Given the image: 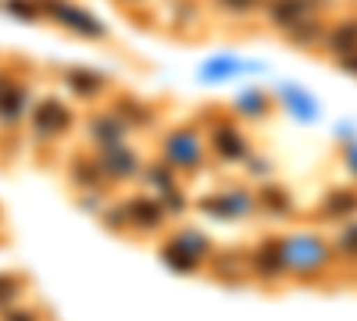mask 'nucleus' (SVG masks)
<instances>
[{"instance_id": "nucleus-6", "label": "nucleus", "mask_w": 357, "mask_h": 321, "mask_svg": "<svg viewBox=\"0 0 357 321\" xmlns=\"http://www.w3.org/2000/svg\"><path fill=\"white\" fill-rule=\"evenodd\" d=\"M329 47H333L336 54H350V50H357V22L340 25L336 33L329 36Z\"/></svg>"}, {"instance_id": "nucleus-12", "label": "nucleus", "mask_w": 357, "mask_h": 321, "mask_svg": "<svg viewBox=\"0 0 357 321\" xmlns=\"http://www.w3.org/2000/svg\"><path fill=\"white\" fill-rule=\"evenodd\" d=\"M168 260H172V265H178V268H193V260L190 257H178L175 246H168Z\"/></svg>"}, {"instance_id": "nucleus-17", "label": "nucleus", "mask_w": 357, "mask_h": 321, "mask_svg": "<svg viewBox=\"0 0 357 321\" xmlns=\"http://www.w3.org/2000/svg\"><path fill=\"white\" fill-rule=\"evenodd\" d=\"M8 321H33V318H29V314H11Z\"/></svg>"}, {"instance_id": "nucleus-10", "label": "nucleus", "mask_w": 357, "mask_h": 321, "mask_svg": "<svg viewBox=\"0 0 357 321\" xmlns=\"http://www.w3.org/2000/svg\"><path fill=\"white\" fill-rule=\"evenodd\" d=\"M264 203H268V208H275V211H286L289 208L286 193H279V189H264Z\"/></svg>"}, {"instance_id": "nucleus-2", "label": "nucleus", "mask_w": 357, "mask_h": 321, "mask_svg": "<svg viewBox=\"0 0 357 321\" xmlns=\"http://www.w3.org/2000/svg\"><path fill=\"white\" fill-rule=\"evenodd\" d=\"M268 15H272V22H279V25H293V22H304L307 4L304 0H272Z\"/></svg>"}, {"instance_id": "nucleus-8", "label": "nucleus", "mask_w": 357, "mask_h": 321, "mask_svg": "<svg viewBox=\"0 0 357 321\" xmlns=\"http://www.w3.org/2000/svg\"><path fill=\"white\" fill-rule=\"evenodd\" d=\"M325 211H329L333 218H343V214H350V211H357V196L354 193H333L329 200H325Z\"/></svg>"}, {"instance_id": "nucleus-1", "label": "nucleus", "mask_w": 357, "mask_h": 321, "mask_svg": "<svg viewBox=\"0 0 357 321\" xmlns=\"http://www.w3.org/2000/svg\"><path fill=\"white\" fill-rule=\"evenodd\" d=\"M65 125H68V111L57 100H47L40 107V114H36V129L43 136H57V132H65Z\"/></svg>"}, {"instance_id": "nucleus-16", "label": "nucleus", "mask_w": 357, "mask_h": 321, "mask_svg": "<svg viewBox=\"0 0 357 321\" xmlns=\"http://www.w3.org/2000/svg\"><path fill=\"white\" fill-rule=\"evenodd\" d=\"M343 68L347 72H357V54H343Z\"/></svg>"}, {"instance_id": "nucleus-14", "label": "nucleus", "mask_w": 357, "mask_h": 321, "mask_svg": "<svg viewBox=\"0 0 357 321\" xmlns=\"http://www.w3.org/2000/svg\"><path fill=\"white\" fill-rule=\"evenodd\" d=\"M225 8H236V11H247V8H254L257 0H222Z\"/></svg>"}, {"instance_id": "nucleus-11", "label": "nucleus", "mask_w": 357, "mask_h": 321, "mask_svg": "<svg viewBox=\"0 0 357 321\" xmlns=\"http://www.w3.org/2000/svg\"><path fill=\"white\" fill-rule=\"evenodd\" d=\"M111 161H114V164H111L114 171H132V168H136V164H132V154H118V157H111Z\"/></svg>"}, {"instance_id": "nucleus-15", "label": "nucleus", "mask_w": 357, "mask_h": 321, "mask_svg": "<svg viewBox=\"0 0 357 321\" xmlns=\"http://www.w3.org/2000/svg\"><path fill=\"white\" fill-rule=\"evenodd\" d=\"M343 250H347V253H357V228L343 236Z\"/></svg>"}, {"instance_id": "nucleus-5", "label": "nucleus", "mask_w": 357, "mask_h": 321, "mask_svg": "<svg viewBox=\"0 0 357 321\" xmlns=\"http://www.w3.org/2000/svg\"><path fill=\"white\" fill-rule=\"evenodd\" d=\"M57 15H61V22L65 25H75L79 29V33H89V36H100V25L97 22H89L82 11H75V8H65V4H50Z\"/></svg>"}, {"instance_id": "nucleus-3", "label": "nucleus", "mask_w": 357, "mask_h": 321, "mask_svg": "<svg viewBox=\"0 0 357 321\" xmlns=\"http://www.w3.org/2000/svg\"><path fill=\"white\" fill-rule=\"evenodd\" d=\"M282 265H286V253H282V246H275V243H264V246L257 250V272H261L264 279L279 275V272H282Z\"/></svg>"}, {"instance_id": "nucleus-9", "label": "nucleus", "mask_w": 357, "mask_h": 321, "mask_svg": "<svg viewBox=\"0 0 357 321\" xmlns=\"http://www.w3.org/2000/svg\"><path fill=\"white\" fill-rule=\"evenodd\" d=\"M68 82L75 86V90H82V93L100 90V75H89V72H72V75H68Z\"/></svg>"}, {"instance_id": "nucleus-4", "label": "nucleus", "mask_w": 357, "mask_h": 321, "mask_svg": "<svg viewBox=\"0 0 357 321\" xmlns=\"http://www.w3.org/2000/svg\"><path fill=\"white\" fill-rule=\"evenodd\" d=\"M129 218L139 228H154L161 221V208H158V203H151V200H132L129 203Z\"/></svg>"}, {"instance_id": "nucleus-7", "label": "nucleus", "mask_w": 357, "mask_h": 321, "mask_svg": "<svg viewBox=\"0 0 357 321\" xmlns=\"http://www.w3.org/2000/svg\"><path fill=\"white\" fill-rule=\"evenodd\" d=\"M215 150L222 157H243V143L236 139L232 129H222V132H215Z\"/></svg>"}, {"instance_id": "nucleus-13", "label": "nucleus", "mask_w": 357, "mask_h": 321, "mask_svg": "<svg viewBox=\"0 0 357 321\" xmlns=\"http://www.w3.org/2000/svg\"><path fill=\"white\" fill-rule=\"evenodd\" d=\"M15 289H18V285H15L11 279H0V304H4L8 297H15Z\"/></svg>"}]
</instances>
